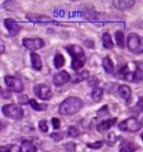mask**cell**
Listing matches in <instances>:
<instances>
[{
	"mask_svg": "<svg viewBox=\"0 0 143 152\" xmlns=\"http://www.w3.org/2000/svg\"><path fill=\"white\" fill-rule=\"evenodd\" d=\"M21 150L23 152H36L37 149L30 141H23L21 142Z\"/></svg>",
	"mask_w": 143,
	"mask_h": 152,
	"instance_id": "obj_21",
	"label": "cell"
},
{
	"mask_svg": "<svg viewBox=\"0 0 143 152\" xmlns=\"http://www.w3.org/2000/svg\"><path fill=\"white\" fill-rule=\"evenodd\" d=\"M64 149L67 152H75V150H76V144L74 142H68L66 144H64Z\"/></svg>",
	"mask_w": 143,
	"mask_h": 152,
	"instance_id": "obj_29",
	"label": "cell"
},
{
	"mask_svg": "<svg viewBox=\"0 0 143 152\" xmlns=\"http://www.w3.org/2000/svg\"><path fill=\"white\" fill-rule=\"evenodd\" d=\"M30 58H31V66H33L34 69L36 71H40L43 68V63H42V59H40V56H39L37 53H31L30 54Z\"/></svg>",
	"mask_w": 143,
	"mask_h": 152,
	"instance_id": "obj_15",
	"label": "cell"
},
{
	"mask_svg": "<svg viewBox=\"0 0 143 152\" xmlns=\"http://www.w3.org/2000/svg\"><path fill=\"white\" fill-rule=\"evenodd\" d=\"M0 152H23V150H21V147L10 144V145H4L0 148Z\"/></svg>",
	"mask_w": 143,
	"mask_h": 152,
	"instance_id": "obj_23",
	"label": "cell"
},
{
	"mask_svg": "<svg viewBox=\"0 0 143 152\" xmlns=\"http://www.w3.org/2000/svg\"><path fill=\"white\" fill-rule=\"evenodd\" d=\"M116 9L120 10H125L130 9L131 7H133L135 5V1L134 0H117V1H113L112 2Z\"/></svg>",
	"mask_w": 143,
	"mask_h": 152,
	"instance_id": "obj_11",
	"label": "cell"
},
{
	"mask_svg": "<svg viewBox=\"0 0 143 152\" xmlns=\"http://www.w3.org/2000/svg\"><path fill=\"white\" fill-rule=\"evenodd\" d=\"M34 92H35V94L37 95L40 100L43 101L50 100L53 96V93L50 88H49V86H47L46 84H38V85H36L34 87Z\"/></svg>",
	"mask_w": 143,
	"mask_h": 152,
	"instance_id": "obj_7",
	"label": "cell"
},
{
	"mask_svg": "<svg viewBox=\"0 0 143 152\" xmlns=\"http://www.w3.org/2000/svg\"><path fill=\"white\" fill-rule=\"evenodd\" d=\"M119 128L121 131H126V132H138L142 129V123L135 118H129L124 120L123 122L119 124Z\"/></svg>",
	"mask_w": 143,
	"mask_h": 152,
	"instance_id": "obj_5",
	"label": "cell"
},
{
	"mask_svg": "<svg viewBox=\"0 0 143 152\" xmlns=\"http://www.w3.org/2000/svg\"><path fill=\"white\" fill-rule=\"evenodd\" d=\"M134 151H135V145H134L133 143H130V142L124 143L123 145L121 147V149H120V152H134Z\"/></svg>",
	"mask_w": 143,
	"mask_h": 152,
	"instance_id": "obj_26",
	"label": "cell"
},
{
	"mask_svg": "<svg viewBox=\"0 0 143 152\" xmlns=\"http://www.w3.org/2000/svg\"><path fill=\"white\" fill-rule=\"evenodd\" d=\"M5 26H6V28H7V30H8V33H9L10 36H16V35L19 34L20 26L15 21L14 19H11V18L6 19Z\"/></svg>",
	"mask_w": 143,
	"mask_h": 152,
	"instance_id": "obj_10",
	"label": "cell"
},
{
	"mask_svg": "<svg viewBox=\"0 0 143 152\" xmlns=\"http://www.w3.org/2000/svg\"><path fill=\"white\" fill-rule=\"evenodd\" d=\"M117 93L121 96V99H123L125 101H129L131 99V95H132L131 88L128 85H120L117 88Z\"/></svg>",
	"mask_w": 143,
	"mask_h": 152,
	"instance_id": "obj_14",
	"label": "cell"
},
{
	"mask_svg": "<svg viewBox=\"0 0 143 152\" xmlns=\"http://www.w3.org/2000/svg\"><path fill=\"white\" fill-rule=\"evenodd\" d=\"M141 139H142V140H143V133H142V134H141Z\"/></svg>",
	"mask_w": 143,
	"mask_h": 152,
	"instance_id": "obj_38",
	"label": "cell"
},
{
	"mask_svg": "<svg viewBox=\"0 0 143 152\" xmlns=\"http://www.w3.org/2000/svg\"><path fill=\"white\" fill-rule=\"evenodd\" d=\"M90 77V73L87 71H83L81 73H76V74H74V75L72 76L71 81L72 83H80V82H83L87 80Z\"/></svg>",
	"mask_w": 143,
	"mask_h": 152,
	"instance_id": "obj_16",
	"label": "cell"
},
{
	"mask_svg": "<svg viewBox=\"0 0 143 152\" xmlns=\"http://www.w3.org/2000/svg\"><path fill=\"white\" fill-rule=\"evenodd\" d=\"M2 97H4V99H10L11 95H10V93H8L6 90H2Z\"/></svg>",
	"mask_w": 143,
	"mask_h": 152,
	"instance_id": "obj_34",
	"label": "cell"
},
{
	"mask_svg": "<svg viewBox=\"0 0 143 152\" xmlns=\"http://www.w3.org/2000/svg\"><path fill=\"white\" fill-rule=\"evenodd\" d=\"M29 105H30L34 110H36V111H45V110L47 109V105L46 104H40V103H38L37 101L34 100V99L29 100Z\"/></svg>",
	"mask_w": 143,
	"mask_h": 152,
	"instance_id": "obj_24",
	"label": "cell"
},
{
	"mask_svg": "<svg viewBox=\"0 0 143 152\" xmlns=\"http://www.w3.org/2000/svg\"><path fill=\"white\" fill-rule=\"evenodd\" d=\"M115 40H116V45L119 47L123 48L125 45V39H124V33L122 30H117L115 33Z\"/></svg>",
	"mask_w": 143,
	"mask_h": 152,
	"instance_id": "obj_22",
	"label": "cell"
},
{
	"mask_svg": "<svg viewBox=\"0 0 143 152\" xmlns=\"http://www.w3.org/2000/svg\"><path fill=\"white\" fill-rule=\"evenodd\" d=\"M85 45L87 46V47H94V43H93V40H85Z\"/></svg>",
	"mask_w": 143,
	"mask_h": 152,
	"instance_id": "obj_35",
	"label": "cell"
},
{
	"mask_svg": "<svg viewBox=\"0 0 143 152\" xmlns=\"http://www.w3.org/2000/svg\"><path fill=\"white\" fill-rule=\"evenodd\" d=\"M102 147H103V141H96V142L93 143H87V148L93 149V150H98Z\"/></svg>",
	"mask_w": 143,
	"mask_h": 152,
	"instance_id": "obj_28",
	"label": "cell"
},
{
	"mask_svg": "<svg viewBox=\"0 0 143 152\" xmlns=\"http://www.w3.org/2000/svg\"><path fill=\"white\" fill-rule=\"evenodd\" d=\"M38 128H39V130H40L42 132H44V133L47 132V131H48V125H47L46 120H42V121H39Z\"/></svg>",
	"mask_w": 143,
	"mask_h": 152,
	"instance_id": "obj_30",
	"label": "cell"
},
{
	"mask_svg": "<svg viewBox=\"0 0 143 152\" xmlns=\"http://www.w3.org/2000/svg\"><path fill=\"white\" fill-rule=\"evenodd\" d=\"M102 40H103V46L106 49H112L114 47V43L112 42V38H111V35L107 31L103 34V37H102Z\"/></svg>",
	"mask_w": 143,
	"mask_h": 152,
	"instance_id": "obj_18",
	"label": "cell"
},
{
	"mask_svg": "<svg viewBox=\"0 0 143 152\" xmlns=\"http://www.w3.org/2000/svg\"><path fill=\"white\" fill-rule=\"evenodd\" d=\"M107 106L106 105H104L103 107L101 110H98V112H97V118H102V116H104V115H106L107 114Z\"/></svg>",
	"mask_w": 143,
	"mask_h": 152,
	"instance_id": "obj_32",
	"label": "cell"
},
{
	"mask_svg": "<svg viewBox=\"0 0 143 152\" xmlns=\"http://www.w3.org/2000/svg\"><path fill=\"white\" fill-rule=\"evenodd\" d=\"M1 111H2V113H4L5 116L14 120L21 119L23 115H24V110H23V107L17 104H6L2 106Z\"/></svg>",
	"mask_w": 143,
	"mask_h": 152,
	"instance_id": "obj_3",
	"label": "cell"
},
{
	"mask_svg": "<svg viewBox=\"0 0 143 152\" xmlns=\"http://www.w3.org/2000/svg\"><path fill=\"white\" fill-rule=\"evenodd\" d=\"M26 17L30 21H36V23H50V21H54L50 17L45 16V15H27Z\"/></svg>",
	"mask_w": 143,
	"mask_h": 152,
	"instance_id": "obj_13",
	"label": "cell"
},
{
	"mask_svg": "<svg viewBox=\"0 0 143 152\" xmlns=\"http://www.w3.org/2000/svg\"><path fill=\"white\" fill-rule=\"evenodd\" d=\"M102 65H103L104 71L106 72L107 74H111V73H113V71H114V64H113L112 59H111L109 56H106V57H104V58H103Z\"/></svg>",
	"mask_w": 143,
	"mask_h": 152,
	"instance_id": "obj_17",
	"label": "cell"
},
{
	"mask_svg": "<svg viewBox=\"0 0 143 152\" xmlns=\"http://www.w3.org/2000/svg\"><path fill=\"white\" fill-rule=\"evenodd\" d=\"M0 44H1V53H5V45H4V42L1 40Z\"/></svg>",
	"mask_w": 143,
	"mask_h": 152,
	"instance_id": "obj_37",
	"label": "cell"
},
{
	"mask_svg": "<svg viewBox=\"0 0 143 152\" xmlns=\"http://www.w3.org/2000/svg\"><path fill=\"white\" fill-rule=\"evenodd\" d=\"M71 75L67 73L66 71H61L56 73L54 77H53V83L55 86H62L64 84H66L67 82L71 81Z\"/></svg>",
	"mask_w": 143,
	"mask_h": 152,
	"instance_id": "obj_9",
	"label": "cell"
},
{
	"mask_svg": "<svg viewBox=\"0 0 143 152\" xmlns=\"http://www.w3.org/2000/svg\"><path fill=\"white\" fill-rule=\"evenodd\" d=\"M68 135L71 138H76V137L80 135V130L76 126H69L68 128Z\"/></svg>",
	"mask_w": 143,
	"mask_h": 152,
	"instance_id": "obj_27",
	"label": "cell"
},
{
	"mask_svg": "<svg viewBox=\"0 0 143 152\" xmlns=\"http://www.w3.org/2000/svg\"><path fill=\"white\" fill-rule=\"evenodd\" d=\"M66 50L73 57L72 68L76 72L80 71L81 68H83V66H84V64L86 62V56L84 50H83V48H81L77 45H69V46L66 47Z\"/></svg>",
	"mask_w": 143,
	"mask_h": 152,
	"instance_id": "obj_2",
	"label": "cell"
},
{
	"mask_svg": "<svg viewBox=\"0 0 143 152\" xmlns=\"http://www.w3.org/2000/svg\"><path fill=\"white\" fill-rule=\"evenodd\" d=\"M116 123V118H113V119H110V120H106V121H103V122H100V123L97 124V131L98 132H105V131H107V130H110L114 124Z\"/></svg>",
	"mask_w": 143,
	"mask_h": 152,
	"instance_id": "obj_12",
	"label": "cell"
},
{
	"mask_svg": "<svg viewBox=\"0 0 143 152\" xmlns=\"http://www.w3.org/2000/svg\"><path fill=\"white\" fill-rule=\"evenodd\" d=\"M128 48L130 49V52L133 54H142L143 53V42L141 37L136 35V34H130L128 37Z\"/></svg>",
	"mask_w": 143,
	"mask_h": 152,
	"instance_id": "obj_4",
	"label": "cell"
},
{
	"mask_svg": "<svg viewBox=\"0 0 143 152\" xmlns=\"http://www.w3.org/2000/svg\"><path fill=\"white\" fill-rule=\"evenodd\" d=\"M50 138L54 140V141H56V142H58V141H61V140H63V134L59 132H54L50 134Z\"/></svg>",
	"mask_w": 143,
	"mask_h": 152,
	"instance_id": "obj_31",
	"label": "cell"
},
{
	"mask_svg": "<svg viewBox=\"0 0 143 152\" xmlns=\"http://www.w3.org/2000/svg\"><path fill=\"white\" fill-rule=\"evenodd\" d=\"M65 64V58L62 54H56V56L54 57V66L56 68H61Z\"/></svg>",
	"mask_w": 143,
	"mask_h": 152,
	"instance_id": "obj_25",
	"label": "cell"
},
{
	"mask_svg": "<svg viewBox=\"0 0 143 152\" xmlns=\"http://www.w3.org/2000/svg\"><path fill=\"white\" fill-rule=\"evenodd\" d=\"M23 45L27 49L30 50H37L45 46V42L40 38H24L23 39Z\"/></svg>",
	"mask_w": 143,
	"mask_h": 152,
	"instance_id": "obj_8",
	"label": "cell"
},
{
	"mask_svg": "<svg viewBox=\"0 0 143 152\" xmlns=\"http://www.w3.org/2000/svg\"><path fill=\"white\" fill-rule=\"evenodd\" d=\"M142 122H143V121H142Z\"/></svg>",
	"mask_w": 143,
	"mask_h": 152,
	"instance_id": "obj_39",
	"label": "cell"
},
{
	"mask_svg": "<svg viewBox=\"0 0 143 152\" xmlns=\"http://www.w3.org/2000/svg\"><path fill=\"white\" fill-rule=\"evenodd\" d=\"M91 97L93 101L100 102V101L102 100V97H103V88H101V87H98V86L94 87L91 93Z\"/></svg>",
	"mask_w": 143,
	"mask_h": 152,
	"instance_id": "obj_20",
	"label": "cell"
},
{
	"mask_svg": "<svg viewBox=\"0 0 143 152\" xmlns=\"http://www.w3.org/2000/svg\"><path fill=\"white\" fill-rule=\"evenodd\" d=\"M52 124L53 126H54V129H59V126H61V122H59V120L57 119V118H53L52 119Z\"/></svg>",
	"mask_w": 143,
	"mask_h": 152,
	"instance_id": "obj_33",
	"label": "cell"
},
{
	"mask_svg": "<svg viewBox=\"0 0 143 152\" xmlns=\"http://www.w3.org/2000/svg\"><path fill=\"white\" fill-rule=\"evenodd\" d=\"M135 80L138 81H143V62H136L135 63Z\"/></svg>",
	"mask_w": 143,
	"mask_h": 152,
	"instance_id": "obj_19",
	"label": "cell"
},
{
	"mask_svg": "<svg viewBox=\"0 0 143 152\" xmlns=\"http://www.w3.org/2000/svg\"><path fill=\"white\" fill-rule=\"evenodd\" d=\"M138 106H139V109L141 110V111H143V99H140V100H139Z\"/></svg>",
	"mask_w": 143,
	"mask_h": 152,
	"instance_id": "obj_36",
	"label": "cell"
},
{
	"mask_svg": "<svg viewBox=\"0 0 143 152\" xmlns=\"http://www.w3.org/2000/svg\"><path fill=\"white\" fill-rule=\"evenodd\" d=\"M83 107V102L76 96H69L64 100L59 105V113L62 115H73L76 114Z\"/></svg>",
	"mask_w": 143,
	"mask_h": 152,
	"instance_id": "obj_1",
	"label": "cell"
},
{
	"mask_svg": "<svg viewBox=\"0 0 143 152\" xmlns=\"http://www.w3.org/2000/svg\"><path fill=\"white\" fill-rule=\"evenodd\" d=\"M5 83L7 85V88L8 91H12V92H16V93H20L24 91V85L20 81L19 78L17 77H14V76H9L7 75L5 77Z\"/></svg>",
	"mask_w": 143,
	"mask_h": 152,
	"instance_id": "obj_6",
	"label": "cell"
}]
</instances>
